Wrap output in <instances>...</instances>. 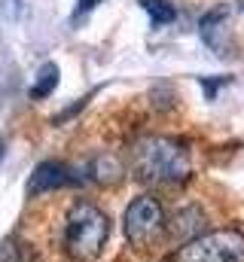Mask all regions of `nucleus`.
<instances>
[{
	"label": "nucleus",
	"instance_id": "f257e3e1",
	"mask_svg": "<svg viewBox=\"0 0 244 262\" xmlns=\"http://www.w3.org/2000/svg\"><path fill=\"white\" fill-rule=\"evenodd\" d=\"M131 168L147 183H183L192 171L189 149L174 137L150 134L131 146Z\"/></svg>",
	"mask_w": 244,
	"mask_h": 262
},
{
	"label": "nucleus",
	"instance_id": "f03ea898",
	"mask_svg": "<svg viewBox=\"0 0 244 262\" xmlns=\"http://www.w3.org/2000/svg\"><path fill=\"white\" fill-rule=\"evenodd\" d=\"M107 235H110V223H107V213L92 204V201H76L70 210H67V220H64V247L73 259L79 262H92L101 256L104 244H107Z\"/></svg>",
	"mask_w": 244,
	"mask_h": 262
},
{
	"label": "nucleus",
	"instance_id": "7ed1b4c3",
	"mask_svg": "<svg viewBox=\"0 0 244 262\" xmlns=\"http://www.w3.org/2000/svg\"><path fill=\"white\" fill-rule=\"evenodd\" d=\"M177 262H244V232H205L177 250Z\"/></svg>",
	"mask_w": 244,
	"mask_h": 262
},
{
	"label": "nucleus",
	"instance_id": "20e7f679",
	"mask_svg": "<svg viewBox=\"0 0 244 262\" xmlns=\"http://www.w3.org/2000/svg\"><path fill=\"white\" fill-rule=\"evenodd\" d=\"M122 229H125L128 241L137 244V247L156 241V238L165 232V210H162V201L156 195H137L128 207H125Z\"/></svg>",
	"mask_w": 244,
	"mask_h": 262
},
{
	"label": "nucleus",
	"instance_id": "39448f33",
	"mask_svg": "<svg viewBox=\"0 0 244 262\" xmlns=\"http://www.w3.org/2000/svg\"><path fill=\"white\" fill-rule=\"evenodd\" d=\"M79 177L64 165V162H40L28 180V195H43L52 189H64L70 183H76Z\"/></svg>",
	"mask_w": 244,
	"mask_h": 262
},
{
	"label": "nucleus",
	"instance_id": "423d86ee",
	"mask_svg": "<svg viewBox=\"0 0 244 262\" xmlns=\"http://www.w3.org/2000/svg\"><path fill=\"white\" fill-rule=\"evenodd\" d=\"M165 229H168L171 241H177L183 247V244H189V241H195V238L201 235V229H205V213H201V207H195V204L180 207V210L174 213V220L165 223Z\"/></svg>",
	"mask_w": 244,
	"mask_h": 262
},
{
	"label": "nucleus",
	"instance_id": "0eeeda50",
	"mask_svg": "<svg viewBox=\"0 0 244 262\" xmlns=\"http://www.w3.org/2000/svg\"><path fill=\"white\" fill-rule=\"evenodd\" d=\"M89 174H92V180H98V183H116L122 177V165H119V159H113V156H98V159L89 165Z\"/></svg>",
	"mask_w": 244,
	"mask_h": 262
},
{
	"label": "nucleus",
	"instance_id": "6e6552de",
	"mask_svg": "<svg viewBox=\"0 0 244 262\" xmlns=\"http://www.w3.org/2000/svg\"><path fill=\"white\" fill-rule=\"evenodd\" d=\"M55 85H58V67L52 64V61H46V64L40 67V73H37V82H34L31 95L34 98H49L55 92Z\"/></svg>",
	"mask_w": 244,
	"mask_h": 262
},
{
	"label": "nucleus",
	"instance_id": "1a4fd4ad",
	"mask_svg": "<svg viewBox=\"0 0 244 262\" xmlns=\"http://www.w3.org/2000/svg\"><path fill=\"white\" fill-rule=\"evenodd\" d=\"M140 6L150 12L153 25H168V21H174V18H177V9H174L168 0H140Z\"/></svg>",
	"mask_w": 244,
	"mask_h": 262
},
{
	"label": "nucleus",
	"instance_id": "9d476101",
	"mask_svg": "<svg viewBox=\"0 0 244 262\" xmlns=\"http://www.w3.org/2000/svg\"><path fill=\"white\" fill-rule=\"evenodd\" d=\"M98 3H101V0H79V3H76V12H73V18L86 15V12H89V9H95Z\"/></svg>",
	"mask_w": 244,
	"mask_h": 262
},
{
	"label": "nucleus",
	"instance_id": "9b49d317",
	"mask_svg": "<svg viewBox=\"0 0 244 262\" xmlns=\"http://www.w3.org/2000/svg\"><path fill=\"white\" fill-rule=\"evenodd\" d=\"M22 6H25V0H6V9H9V15H22Z\"/></svg>",
	"mask_w": 244,
	"mask_h": 262
},
{
	"label": "nucleus",
	"instance_id": "f8f14e48",
	"mask_svg": "<svg viewBox=\"0 0 244 262\" xmlns=\"http://www.w3.org/2000/svg\"><path fill=\"white\" fill-rule=\"evenodd\" d=\"M0 159H3V143H0Z\"/></svg>",
	"mask_w": 244,
	"mask_h": 262
}]
</instances>
